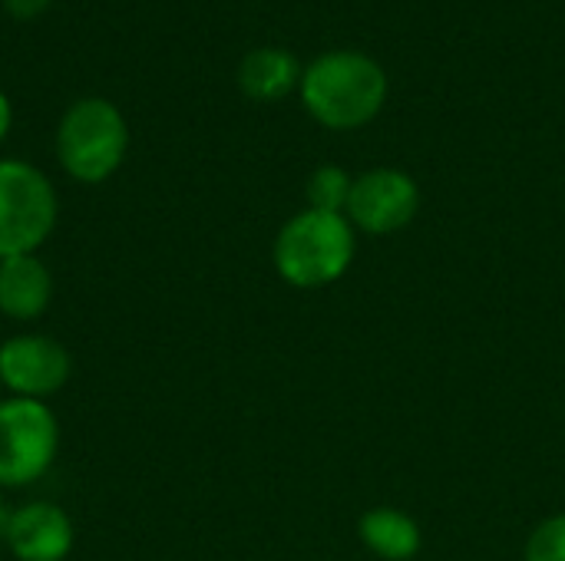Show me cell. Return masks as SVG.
I'll return each mask as SVG.
<instances>
[{
	"mask_svg": "<svg viewBox=\"0 0 565 561\" xmlns=\"http://www.w3.org/2000/svg\"><path fill=\"white\" fill-rule=\"evenodd\" d=\"M384 66L361 50H328L301 73V103L308 116L334 132L361 129L387 103Z\"/></svg>",
	"mask_w": 565,
	"mask_h": 561,
	"instance_id": "obj_1",
	"label": "cell"
},
{
	"mask_svg": "<svg viewBox=\"0 0 565 561\" xmlns=\"http://www.w3.org/2000/svg\"><path fill=\"white\" fill-rule=\"evenodd\" d=\"M358 255L354 225L344 215L305 208L291 215L271 248L275 271L285 284L315 291L341 281Z\"/></svg>",
	"mask_w": 565,
	"mask_h": 561,
	"instance_id": "obj_2",
	"label": "cell"
},
{
	"mask_svg": "<svg viewBox=\"0 0 565 561\" xmlns=\"http://www.w3.org/2000/svg\"><path fill=\"white\" fill-rule=\"evenodd\" d=\"M53 152L60 169L79 185H103L129 155V122L113 99L83 96L56 122Z\"/></svg>",
	"mask_w": 565,
	"mask_h": 561,
	"instance_id": "obj_3",
	"label": "cell"
},
{
	"mask_svg": "<svg viewBox=\"0 0 565 561\" xmlns=\"http://www.w3.org/2000/svg\"><path fill=\"white\" fill-rule=\"evenodd\" d=\"M60 222L50 175L26 159H0V258L40 255Z\"/></svg>",
	"mask_w": 565,
	"mask_h": 561,
	"instance_id": "obj_4",
	"label": "cell"
},
{
	"mask_svg": "<svg viewBox=\"0 0 565 561\" xmlns=\"http://www.w3.org/2000/svg\"><path fill=\"white\" fill-rule=\"evenodd\" d=\"M60 453V420L43 400H0V489L40 483Z\"/></svg>",
	"mask_w": 565,
	"mask_h": 561,
	"instance_id": "obj_5",
	"label": "cell"
},
{
	"mask_svg": "<svg viewBox=\"0 0 565 561\" xmlns=\"http://www.w3.org/2000/svg\"><path fill=\"white\" fill-rule=\"evenodd\" d=\"M73 374L70 350L50 334H13L0 341V380L7 397L50 400L66 387Z\"/></svg>",
	"mask_w": 565,
	"mask_h": 561,
	"instance_id": "obj_6",
	"label": "cell"
},
{
	"mask_svg": "<svg viewBox=\"0 0 565 561\" xmlns=\"http://www.w3.org/2000/svg\"><path fill=\"white\" fill-rule=\"evenodd\" d=\"M417 208L420 188L407 172L371 169L354 179L344 218L364 235H394L414 222Z\"/></svg>",
	"mask_w": 565,
	"mask_h": 561,
	"instance_id": "obj_7",
	"label": "cell"
},
{
	"mask_svg": "<svg viewBox=\"0 0 565 561\" xmlns=\"http://www.w3.org/2000/svg\"><path fill=\"white\" fill-rule=\"evenodd\" d=\"M0 539L17 561H66L76 546V526L63 506L33 499L7 513Z\"/></svg>",
	"mask_w": 565,
	"mask_h": 561,
	"instance_id": "obj_8",
	"label": "cell"
},
{
	"mask_svg": "<svg viewBox=\"0 0 565 561\" xmlns=\"http://www.w3.org/2000/svg\"><path fill=\"white\" fill-rule=\"evenodd\" d=\"M53 304V274L40 255L0 258V317L3 321H40Z\"/></svg>",
	"mask_w": 565,
	"mask_h": 561,
	"instance_id": "obj_9",
	"label": "cell"
},
{
	"mask_svg": "<svg viewBox=\"0 0 565 561\" xmlns=\"http://www.w3.org/2000/svg\"><path fill=\"white\" fill-rule=\"evenodd\" d=\"M305 66L281 46H255L238 63V89L255 103H278L301 86Z\"/></svg>",
	"mask_w": 565,
	"mask_h": 561,
	"instance_id": "obj_10",
	"label": "cell"
},
{
	"mask_svg": "<svg viewBox=\"0 0 565 561\" xmlns=\"http://www.w3.org/2000/svg\"><path fill=\"white\" fill-rule=\"evenodd\" d=\"M358 536L364 549L381 561H414L424 546V532L417 519L394 506L367 509L358 522Z\"/></svg>",
	"mask_w": 565,
	"mask_h": 561,
	"instance_id": "obj_11",
	"label": "cell"
},
{
	"mask_svg": "<svg viewBox=\"0 0 565 561\" xmlns=\"http://www.w3.org/2000/svg\"><path fill=\"white\" fill-rule=\"evenodd\" d=\"M351 185H354V179L341 165H318L308 179V188H305L308 208L344 215L348 198H351Z\"/></svg>",
	"mask_w": 565,
	"mask_h": 561,
	"instance_id": "obj_12",
	"label": "cell"
},
{
	"mask_svg": "<svg viewBox=\"0 0 565 561\" xmlns=\"http://www.w3.org/2000/svg\"><path fill=\"white\" fill-rule=\"evenodd\" d=\"M526 561H565V516H553L533 529Z\"/></svg>",
	"mask_w": 565,
	"mask_h": 561,
	"instance_id": "obj_13",
	"label": "cell"
},
{
	"mask_svg": "<svg viewBox=\"0 0 565 561\" xmlns=\"http://www.w3.org/2000/svg\"><path fill=\"white\" fill-rule=\"evenodd\" d=\"M0 3L13 20H36L53 7V0H0Z\"/></svg>",
	"mask_w": 565,
	"mask_h": 561,
	"instance_id": "obj_14",
	"label": "cell"
},
{
	"mask_svg": "<svg viewBox=\"0 0 565 561\" xmlns=\"http://www.w3.org/2000/svg\"><path fill=\"white\" fill-rule=\"evenodd\" d=\"M10 129H13V103H10V96L0 89V145L7 142Z\"/></svg>",
	"mask_w": 565,
	"mask_h": 561,
	"instance_id": "obj_15",
	"label": "cell"
},
{
	"mask_svg": "<svg viewBox=\"0 0 565 561\" xmlns=\"http://www.w3.org/2000/svg\"><path fill=\"white\" fill-rule=\"evenodd\" d=\"M7 513H10V509H7V503H3V489H0V526H3V519H7Z\"/></svg>",
	"mask_w": 565,
	"mask_h": 561,
	"instance_id": "obj_16",
	"label": "cell"
},
{
	"mask_svg": "<svg viewBox=\"0 0 565 561\" xmlns=\"http://www.w3.org/2000/svg\"><path fill=\"white\" fill-rule=\"evenodd\" d=\"M3 397H7V390H3V380H0V400H3Z\"/></svg>",
	"mask_w": 565,
	"mask_h": 561,
	"instance_id": "obj_17",
	"label": "cell"
},
{
	"mask_svg": "<svg viewBox=\"0 0 565 561\" xmlns=\"http://www.w3.org/2000/svg\"><path fill=\"white\" fill-rule=\"evenodd\" d=\"M0 341H3V337H0Z\"/></svg>",
	"mask_w": 565,
	"mask_h": 561,
	"instance_id": "obj_18",
	"label": "cell"
}]
</instances>
